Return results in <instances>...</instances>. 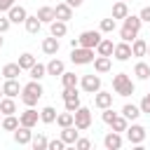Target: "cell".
Returning <instances> with one entry per match:
<instances>
[{
  "mask_svg": "<svg viewBox=\"0 0 150 150\" xmlns=\"http://www.w3.org/2000/svg\"><path fill=\"white\" fill-rule=\"evenodd\" d=\"M35 16H38L42 23H52V21H54V7H40Z\"/></svg>",
  "mask_w": 150,
  "mask_h": 150,
  "instance_id": "cell-33",
  "label": "cell"
},
{
  "mask_svg": "<svg viewBox=\"0 0 150 150\" xmlns=\"http://www.w3.org/2000/svg\"><path fill=\"white\" fill-rule=\"evenodd\" d=\"M63 2H68V5H70V7H80V5H82V2H84V0H63Z\"/></svg>",
  "mask_w": 150,
  "mask_h": 150,
  "instance_id": "cell-48",
  "label": "cell"
},
{
  "mask_svg": "<svg viewBox=\"0 0 150 150\" xmlns=\"http://www.w3.org/2000/svg\"><path fill=\"white\" fill-rule=\"evenodd\" d=\"M138 16H141V21H145V23H150V5H148V7H143V9L138 12Z\"/></svg>",
  "mask_w": 150,
  "mask_h": 150,
  "instance_id": "cell-46",
  "label": "cell"
},
{
  "mask_svg": "<svg viewBox=\"0 0 150 150\" xmlns=\"http://www.w3.org/2000/svg\"><path fill=\"white\" fill-rule=\"evenodd\" d=\"M54 19H61V21H70L73 19V7L68 2H59L54 7Z\"/></svg>",
  "mask_w": 150,
  "mask_h": 150,
  "instance_id": "cell-16",
  "label": "cell"
},
{
  "mask_svg": "<svg viewBox=\"0 0 150 150\" xmlns=\"http://www.w3.org/2000/svg\"><path fill=\"white\" fill-rule=\"evenodd\" d=\"M134 75H136L138 80H148V77H150V66H148L145 61H138V63L134 66Z\"/></svg>",
  "mask_w": 150,
  "mask_h": 150,
  "instance_id": "cell-31",
  "label": "cell"
},
{
  "mask_svg": "<svg viewBox=\"0 0 150 150\" xmlns=\"http://www.w3.org/2000/svg\"><path fill=\"white\" fill-rule=\"evenodd\" d=\"M56 124H59L61 129H63V127H70V124H73V112H68V110H66V112H59V115H56Z\"/></svg>",
  "mask_w": 150,
  "mask_h": 150,
  "instance_id": "cell-39",
  "label": "cell"
},
{
  "mask_svg": "<svg viewBox=\"0 0 150 150\" xmlns=\"http://www.w3.org/2000/svg\"><path fill=\"white\" fill-rule=\"evenodd\" d=\"M66 33H68V21L54 19V21L49 23V35H54V38H63Z\"/></svg>",
  "mask_w": 150,
  "mask_h": 150,
  "instance_id": "cell-18",
  "label": "cell"
},
{
  "mask_svg": "<svg viewBox=\"0 0 150 150\" xmlns=\"http://www.w3.org/2000/svg\"><path fill=\"white\" fill-rule=\"evenodd\" d=\"M103 33L101 30H82L80 38H77V45L80 47H89V49H96V45L101 42Z\"/></svg>",
  "mask_w": 150,
  "mask_h": 150,
  "instance_id": "cell-6",
  "label": "cell"
},
{
  "mask_svg": "<svg viewBox=\"0 0 150 150\" xmlns=\"http://www.w3.org/2000/svg\"><path fill=\"white\" fill-rule=\"evenodd\" d=\"M98 30H101V33H115V30H117V21H115L112 16H108V19H101V23H98Z\"/></svg>",
  "mask_w": 150,
  "mask_h": 150,
  "instance_id": "cell-34",
  "label": "cell"
},
{
  "mask_svg": "<svg viewBox=\"0 0 150 150\" xmlns=\"http://www.w3.org/2000/svg\"><path fill=\"white\" fill-rule=\"evenodd\" d=\"M66 148V143L61 141V138H54V141H47V150H63Z\"/></svg>",
  "mask_w": 150,
  "mask_h": 150,
  "instance_id": "cell-42",
  "label": "cell"
},
{
  "mask_svg": "<svg viewBox=\"0 0 150 150\" xmlns=\"http://www.w3.org/2000/svg\"><path fill=\"white\" fill-rule=\"evenodd\" d=\"M19 75H21L19 63H5V66H2V77H5V80H16Z\"/></svg>",
  "mask_w": 150,
  "mask_h": 150,
  "instance_id": "cell-25",
  "label": "cell"
},
{
  "mask_svg": "<svg viewBox=\"0 0 150 150\" xmlns=\"http://www.w3.org/2000/svg\"><path fill=\"white\" fill-rule=\"evenodd\" d=\"M138 108H141V115H150V98H148V96H143V98H141V103H138Z\"/></svg>",
  "mask_w": 150,
  "mask_h": 150,
  "instance_id": "cell-43",
  "label": "cell"
},
{
  "mask_svg": "<svg viewBox=\"0 0 150 150\" xmlns=\"http://www.w3.org/2000/svg\"><path fill=\"white\" fill-rule=\"evenodd\" d=\"M115 117H117V112L112 110V105H110V108H103V112H101V120H103L105 124H110Z\"/></svg>",
  "mask_w": 150,
  "mask_h": 150,
  "instance_id": "cell-41",
  "label": "cell"
},
{
  "mask_svg": "<svg viewBox=\"0 0 150 150\" xmlns=\"http://www.w3.org/2000/svg\"><path fill=\"white\" fill-rule=\"evenodd\" d=\"M148 54V42L143 38H134L131 40V56H145Z\"/></svg>",
  "mask_w": 150,
  "mask_h": 150,
  "instance_id": "cell-22",
  "label": "cell"
},
{
  "mask_svg": "<svg viewBox=\"0 0 150 150\" xmlns=\"http://www.w3.org/2000/svg\"><path fill=\"white\" fill-rule=\"evenodd\" d=\"M91 96H94V105L103 110V108H110V105H112V96H115V94H112V91H103V89H98V91L91 94Z\"/></svg>",
  "mask_w": 150,
  "mask_h": 150,
  "instance_id": "cell-12",
  "label": "cell"
},
{
  "mask_svg": "<svg viewBox=\"0 0 150 150\" xmlns=\"http://www.w3.org/2000/svg\"><path fill=\"white\" fill-rule=\"evenodd\" d=\"M108 127H110L112 131H120V134H122V131H124V129L129 127V120H127L124 115H117V117H115V120H112V122H110Z\"/></svg>",
  "mask_w": 150,
  "mask_h": 150,
  "instance_id": "cell-36",
  "label": "cell"
},
{
  "mask_svg": "<svg viewBox=\"0 0 150 150\" xmlns=\"http://www.w3.org/2000/svg\"><path fill=\"white\" fill-rule=\"evenodd\" d=\"M30 138H33V131H30V127H23V124H19V127L14 129V141H16L19 145H30Z\"/></svg>",
  "mask_w": 150,
  "mask_h": 150,
  "instance_id": "cell-15",
  "label": "cell"
},
{
  "mask_svg": "<svg viewBox=\"0 0 150 150\" xmlns=\"http://www.w3.org/2000/svg\"><path fill=\"white\" fill-rule=\"evenodd\" d=\"M80 87H82V91H87V94H96L98 89H101V77L98 75H82V80H80Z\"/></svg>",
  "mask_w": 150,
  "mask_h": 150,
  "instance_id": "cell-8",
  "label": "cell"
},
{
  "mask_svg": "<svg viewBox=\"0 0 150 150\" xmlns=\"http://www.w3.org/2000/svg\"><path fill=\"white\" fill-rule=\"evenodd\" d=\"M2 45H5V38H2V33H0V47H2Z\"/></svg>",
  "mask_w": 150,
  "mask_h": 150,
  "instance_id": "cell-49",
  "label": "cell"
},
{
  "mask_svg": "<svg viewBox=\"0 0 150 150\" xmlns=\"http://www.w3.org/2000/svg\"><path fill=\"white\" fill-rule=\"evenodd\" d=\"M77 82H80V80H77L75 73H68V70L61 73V84H63V87H77Z\"/></svg>",
  "mask_w": 150,
  "mask_h": 150,
  "instance_id": "cell-38",
  "label": "cell"
},
{
  "mask_svg": "<svg viewBox=\"0 0 150 150\" xmlns=\"http://www.w3.org/2000/svg\"><path fill=\"white\" fill-rule=\"evenodd\" d=\"M16 63H19V68H21V70H30V66L35 63V56H33L30 52H23V54L19 56V61H16Z\"/></svg>",
  "mask_w": 150,
  "mask_h": 150,
  "instance_id": "cell-35",
  "label": "cell"
},
{
  "mask_svg": "<svg viewBox=\"0 0 150 150\" xmlns=\"http://www.w3.org/2000/svg\"><path fill=\"white\" fill-rule=\"evenodd\" d=\"M14 2H16V0H0V12H7Z\"/></svg>",
  "mask_w": 150,
  "mask_h": 150,
  "instance_id": "cell-47",
  "label": "cell"
},
{
  "mask_svg": "<svg viewBox=\"0 0 150 150\" xmlns=\"http://www.w3.org/2000/svg\"><path fill=\"white\" fill-rule=\"evenodd\" d=\"M0 127H2L5 131H14V129L19 127V117H16V115H2Z\"/></svg>",
  "mask_w": 150,
  "mask_h": 150,
  "instance_id": "cell-32",
  "label": "cell"
},
{
  "mask_svg": "<svg viewBox=\"0 0 150 150\" xmlns=\"http://www.w3.org/2000/svg\"><path fill=\"white\" fill-rule=\"evenodd\" d=\"M124 134H127V141L131 145H141L145 141V127L143 124H131V127L124 129Z\"/></svg>",
  "mask_w": 150,
  "mask_h": 150,
  "instance_id": "cell-7",
  "label": "cell"
},
{
  "mask_svg": "<svg viewBox=\"0 0 150 150\" xmlns=\"http://www.w3.org/2000/svg\"><path fill=\"white\" fill-rule=\"evenodd\" d=\"M70 61H73L75 66H87V63L94 61V49H89V47H73Z\"/></svg>",
  "mask_w": 150,
  "mask_h": 150,
  "instance_id": "cell-4",
  "label": "cell"
},
{
  "mask_svg": "<svg viewBox=\"0 0 150 150\" xmlns=\"http://www.w3.org/2000/svg\"><path fill=\"white\" fill-rule=\"evenodd\" d=\"M75 148H77V150H89V148H91V141H89V138H77V141H75Z\"/></svg>",
  "mask_w": 150,
  "mask_h": 150,
  "instance_id": "cell-44",
  "label": "cell"
},
{
  "mask_svg": "<svg viewBox=\"0 0 150 150\" xmlns=\"http://www.w3.org/2000/svg\"><path fill=\"white\" fill-rule=\"evenodd\" d=\"M0 98H2V87H0Z\"/></svg>",
  "mask_w": 150,
  "mask_h": 150,
  "instance_id": "cell-51",
  "label": "cell"
},
{
  "mask_svg": "<svg viewBox=\"0 0 150 150\" xmlns=\"http://www.w3.org/2000/svg\"><path fill=\"white\" fill-rule=\"evenodd\" d=\"M127 14H129V5H127L124 0H117V2L112 5V14H110V16L117 21V19H124Z\"/></svg>",
  "mask_w": 150,
  "mask_h": 150,
  "instance_id": "cell-24",
  "label": "cell"
},
{
  "mask_svg": "<svg viewBox=\"0 0 150 150\" xmlns=\"http://www.w3.org/2000/svg\"><path fill=\"white\" fill-rule=\"evenodd\" d=\"M0 112H2V115H14V112H16V103H14V98L2 96V98H0Z\"/></svg>",
  "mask_w": 150,
  "mask_h": 150,
  "instance_id": "cell-29",
  "label": "cell"
},
{
  "mask_svg": "<svg viewBox=\"0 0 150 150\" xmlns=\"http://www.w3.org/2000/svg\"><path fill=\"white\" fill-rule=\"evenodd\" d=\"M38 122H40V112L35 110V105L26 108V110L19 115V124H23V127H30V129H33Z\"/></svg>",
  "mask_w": 150,
  "mask_h": 150,
  "instance_id": "cell-9",
  "label": "cell"
},
{
  "mask_svg": "<svg viewBox=\"0 0 150 150\" xmlns=\"http://www.w3.org/2000/svg\"><path fill=\"white\" fill-rule=\"evenodd\" d=\"M0 122H2V112H0Z\"/></svg>",
  "mask_w": 150,
  "mask_h": 150,
  "instance_id": "cell-52",
  "label": "cell"
},
{
  "mask_svg": "<svg viewBox=\"0 0 150 150\" xmlns=\"http://www.w3.org/2000/svg\"><path fill=\"white\" fill-rule=\"evenodd\" d=\"M103 145H105V150H120L124 145V138H122L120 131H108L103 136Z\"/></svg>",
  "mask_w": 150,
  "mask_h": 150,
  "instance_id": "cell-10",
  "label": "cell"
},
{
  "mask_svg": "<svg viewBox=\"0 0 150 150\" xmlns=\"http://www.w3.org/2000/svg\"><path fill=\"white\" fill-rule=\"evenodd\" d=\"M124 2H129V0H124Z\"/></svg>",
  "mask_w": 150,
  "mask_h": 150,
  "instance_id": "cell-54",
  "label": "cell"
},
{
  "mask_svg": "<svg viewBox=\"0 0 150 150\" xmlns=\"http://www.w3.org/2000/svg\"><path fill=\"white\" fill-rule=\"evenodd\" d=\"M91 63H94V70H96L98 75H103V73H108V70L112 68L110 56H101V54H98V56H94V61H91Z\"/></svg>",
  "mask_w": 150,
  "mask_h": 150,
  "instance_id": "cell-17",
  "label": "cell"
},
{
  "mask_svg": "<svg viewBox=\"0 0 150 150\" xmlns=\"http://www.w3.org/2000/svg\"><path fill=\"white\" fill-rule=\"evenodd\" d=\"M63 70H66V63H63L61 59H52V61L47 63V75H59V77H61Z\"/></svg>",
  "mask_w": 150,
  "mask_h": 150,
  "instance_id": "cell-28",
  "label": "cell"
},
{
  "mask_svg": "<svg viewBox=\"0 0 150 150\" xmlns=\"http://www.w3.org/2000/svg\"><path fill=\"white\" fill-rule=\"evenodd\" d=\"M23 28H26V33H30V35H38L40 33V28H42V21L38 19V16H26V21H23Z\"/></svg>",
  "mask_w": 150,
  "mask_h": 150,
  "instance_id": "cell-21",
  "label": "cell"
},
{
  "mask_svg": "<svg viewBox=\"0 0 150 150\" xmlns=\"http://www.w3.org/2000/svg\"><path fill=\"white\" fill-rule=\"evenodd\" d=\"M120 115H124L129 122H134V120H138V117H141V108H138V105H134V103H124Z\"/></svg>",
  "mask_w": 150,
  "mask_h": 150,
  "instance_id": "cell-23",
  "label": "cell"
},
{
  "mask_svg": "<svg viewBox=\"0 0 150 150\" xmlns=\"http://www.w3.org/2000/svg\"><path fill=\"white\" fill-rule=\"evenodd\" d=\"M73 124H75L80 131H87V129L91 127V110L80 105V108L73 112Z\"/></svg>",
  "mask_w": 150,
  "mask_h": 150,
  "instance_id": "cell-5",
  "label": "cell"
},
{
  "mask_svg": "<svg viewBox=\"0 0 150 150\" xmlns=\"http://www.w3.org/2000/svg\"><path fill=\"white\" fill-rule=\"evenodd\" d=\"M145 56H150V42H148V54H145Z\"/></svg>",
  "mask_w": 150,
  "mask_h": 150,
  "instance_id": "cell-50",
  "label": "cell"
},
{
  "mask_svg": "<svg viewBox=\"0 0 150 150\" xmlns=\"http://www.w3.org/2000/svg\"><path fill=\"white\" fill-rule=\"evenodd\" d=\"M28 75H30V80H42V77L47 75V66H45V63H38V61H35V63L30 66Z\"/></svg>",
  "mask_w": 150,
  "mask_h": 150,
  "instance_id": "cell-30",
  "label": "cell"
},
{
  "mask_svg": "<svg viewBox=\"0 0 150 150\" xmlns=\"http://www.w3.org/2000/svg\"><path fill=\"white\" fill-rule=\"evenodd\" d=\"M148 98H150V91H148Z\"/></svg>",
  "mask_w": 150,
  "mask_h": 150,
  "instance_id": "cell-53",
  "label": "cell"
},
{
  "mask_svg": "<svg viewBox=\"0 0 150 150\" xmlns=\"http://www.w3.org/2000/svg\"><path fill=\"white\" fill-rule=\"evenodd\" d=\"M59 38H54V35H49V38H45L42 40V52L47 54V56H54L56 52H59Z\"/></svg>",
  "mask_w": 150,
  "mask_h": 150,
  "instance_id": "cell-20",
  "label": "cell"
},
{
  "mask_svg": "<svg viewBox=\"0 0 150 150\" xmlns=\"http://www.w3.org/2000/svg\"><path fill=\"white\" fill-rule=\"evenodd\" d=\"M26 16H28V12H26V7H21V5H12L9 9H7V19L12 21V23H23L26 21Z\"/></svg>",
  "mask_w": 150,
  "mask_h": 150,
  "instance_id": "cell-11",
  "label": "cell"
},
{
  "mask_svg": "<svg viewBox=\"0 0 150 150\" xmlns=\"http://www.w3.org/2000/svg\"><path fill=\"white\" fill-rule=\"evenodd\" d=\"M112 91H115L117 96H131V94L136 91V84H134V80H131L127 73H117V75L112 77Z\"/></svg>",
  "mask_w": 150,
  "mask_h": 150,
  "instance_id": "cell-3",
  "label": "cell"
},
{
  "mask_svg": "<svg viewBox=\"0 0 150 150\" xmlns=\"http://www.w3.org/2000/svg\"><path fill=\"white\" fill-rule=\"evenodd\" d=\"M112 56L117 59V61H129L131 59V42H117L115 45V49H112Z\"/></svg>",
  "mask_w": 150,
  "mask_h": 150,
  "instance_id": "cell-13",
  "label": "cell"
},
{
  "mask_svg": "<svg viewBox=\"0 0 150 150\" xmlns=\"http://www.w3.org/2000/svg\"><path fill=\"white\" fill-rule=\"evenodd\" d=\"M56 108H52V105H45L42 110H40V122H45V124H54L56 122Z\"/></svg>",
  "mask_w": 150,
  "mask_h": 150,
  "instance_id": "cell-26",
  "label": "cell"
},
{
  "mask_svg": "<svg viewBox=\"0 0 150 150\" xmlns=\"http://www.w3.org/2000/svg\"><path fill=\"white\" fill-rule=\"evenodd\" d=\"M30 148L33 150H47V136L45 134H35L30 138Z\"/></svg>",
  "mask_w": 150,
  "mask_h": 150,
  "instance_id": "cell-37",
  "label": "cell"
},
{
  "mask_svg": "<svg viewBox=\"0 0 150 150\" xmlns=\"http://www.w3.org/2000/svg\"><path fill=\"white\" fill-rule=\"evenodd\" d=\"M112 49H115V45H112V40H108V38H101V42L96 45V52H98L101 56H112Z\"/></svg>",
  "mask_w": 150,
  "mask_h": 150,
  "instance_id": "cell-27",
  "label": "cell"
},
{
  "mask_svg": "<svg viewBox=\"0 0 150 150\" xmlns=\"http://www.w3.org/2000/svg\"><path fill=\"white\" fill-rule=\"evenodd\" d=\"M66 145H75V141L80 138V129L75 127V124H70V127H63L61 129V136H59Z\"/></svg>",
  "mask_w": 150,
  "mask_h": 150,
  "instance_id": "cell-14",
  "label": "cell"
},
{
  "mask_svg": "<svg viewBox=\"0 0 150 150\" xmlns=\"http://www.w3.org/2000/svg\"><path fill=\"white\" fill-rule=\"evenodd\" d=\"M9 26H12V21H9L7 16H2V14H0V33H7V30H9Z\"/></svg>",
  "mask_w": 150,
  "mask_h": 150,
  "instance_id": "cell-45",
  "label": "cell"
},
{
  "mask_svg": "<svg viewBox=\"0 0 150 150\" xmlns=\"http://www.w3.org/2000/svg\"><path fill=\"white\" fill-rule=\"evenodd\" d=\"M42 94H45V89H42L40 80H30V82H26V84L21 87V101H23L26 108L35 105V103L42 98Z\"/></svg>",
  "mask_w": 150,
  "mask_h": 150,
  "instance_id": "cell-2",
  "label": "cell"
},
{
  "mask_svg": "<svg viewBox=\"0 0 150 150\" xmlns=\"http://www.w3.org/2000/svg\"><path fill=\"white\" fill-rule=\"evenodd\" d=\"M19 94H21V84H19L16 80H5V82H2V96L14 98V96H19Z\"/></svg>",
  "mask_w": 150,
  "mask_h": 150,
  "instance_id": "cell-19",
  "label": "cell"
},
{
  "mask_svg": "<svg viewBox=\"0 0 150 150\" xmlns=\"http://www.w3.org/2000/svg\"><path fill=\"white\" fill-rule=\"evenodd\" d=\"M141 26H143V21H141V16H138V14H127V16L122 19L120 38H122L124 42H131L134 38H138V33H141Z\"/></svg>",
  "mask_w": 150,
  "mask_h": 150,
  "instance_id": "cell-1",
  "label": "cell"
},
{
  "mask_svg": "<svg viewBox=\"0 0 150 150\" xmlns=\"http://www.w3.org/2000/svg\"><path fill=\"white\" fill-rule=\"evenodd\" d=\"M63 108H66L68 112H75V110L80 108V94H77V96H70V98H66V101H63Z\"/></svg>",
  "mask_w": 150,
  "mask_h": 150,
  "instance_id": "cell-40",
  "label": "cell"
}]
</instances>
